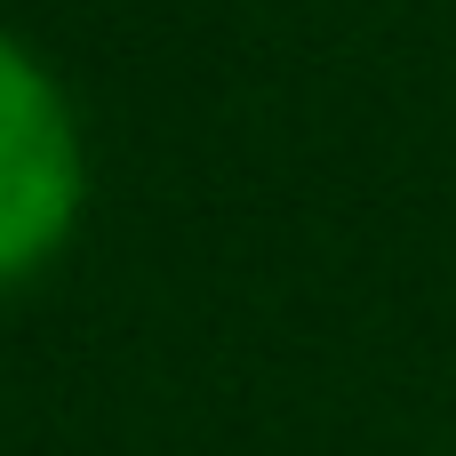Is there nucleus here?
Instances as JSON below:
<instances>
[{
  "instance_id": "f257e3e1",
  "label": "nucleus",
  "mask_w": 456,
  "mask_h": 456,
  "mask_svg": "<svg viewBox=\"0 0 456 456\" xmlns=\"http://www.w3.org/2000/svg\"><path fill=\"white\" fill-rule=\"evenodd\" d=\"M80 192H88V160L64 88L24 40L0 32V289L64 248Z\"/></svg>"
}]
</instances>
